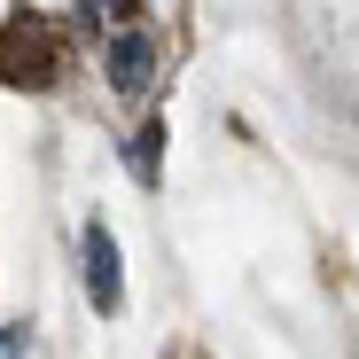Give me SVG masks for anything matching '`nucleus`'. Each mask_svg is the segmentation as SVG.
<instances>
[{"label":"nucleus","instance_id":"3","mask_svg":"<svg viewBox=\"0 0 359 359\" xmlns=\"http://www.w3.org/2000/svg\"><path fill=\"white\" fill-rule=\"evenodd\" d=\"M86 289H94V305L117 313V297H126V281H117V243H109V226L94 219L86 226Z\"/></svg>","mask_w":359,"mask_h":359},{"label":"nucleus","instance_id":"1","mask_svg":"<svg viewBox=\"0 0 359 359\" xmlns=\"http://www.w3.org/2000/svg\"><path fill=\"white\" fill-rule=\"evenodd\" d=\"M63 63H71V39H63L55 16L16 8L8 24H0V79H8V86H55Z\"/></svg>","mask_w":359,"mask_h":359},{"label":"nucleus","instance_id":"4","mask_svg":"<svg viewBox=\"0 0 359 359\" xmlns=\"http://www.w3.org/2000/svg\"><path fill=\"white\" fill-rule=\"evenodd\" d=\"M156 156H164V133H156V126H141V133H133V172H141V180H156Z\"/></svg>","mask_w":359,"mask_h":359},{"label":"nucleus","instance_id":"2","mask_svg":"<svg viewBox=\"0 0 359 359\" xmlns=\"http://www.w3.org/2000/svg\"><path fill=\"white\" fill-rule=\"evenodd\" d=\"M102 71H109L117 94H149V79H156V39H149L141 24H117L109 47H102Z\"/></svg>","mask_w":359,"mask_h":359}]
</instances>
